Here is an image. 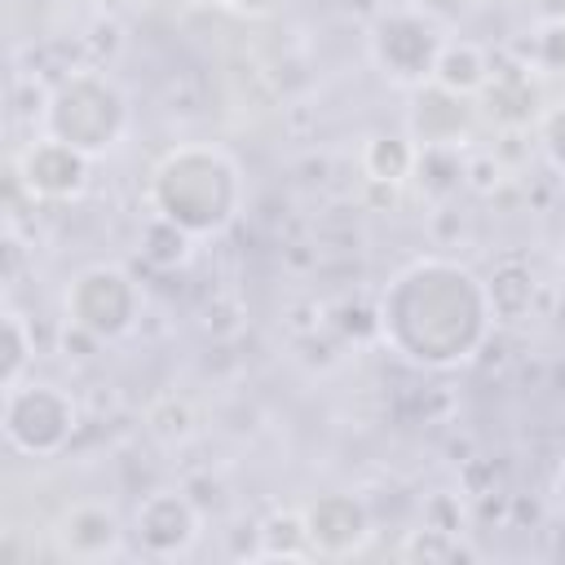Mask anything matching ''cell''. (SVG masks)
Returning <instances> with one entry per match:
<instances>
[{
	"label": "cell",
	"instance_id": "cell-24",
	"mask_svg": "<svg viewBox=\"0 0 565 565\" xmlns=\"http://www.w3.org/2000/svg\"><path fill=\"white\" fill-rule=\"evenodd\" d=\"M463 521H468L463 499L450 494V490H433L419 508V525H433V530H446V534H463Z\"/></svg>",
	"mask_w": 565,
	"mask_h": 565
},
{
	"label": "cell",
	"instance_id": "cell-10",
	"mask_svg": "<svg viewBox=\"0 0 565 565\" xmlns=\"http://www.w3.org/2000/svg\"><path fill=\"white\" fill-rule=\"evenodd\" d=\"M57 552L71 556V561H110L124 552V521L110 503H97V499H84V503H71L62 516H57Z\"/></svg>",
	"mask_w": 565,
	"mask_h": 565
},
{
	"label": "cell",
	"instance_id": "cell-16",
	"mask_svg": "<svg viewBox=\"0 0 565 565\" xmlns=\"http://www.w3.org/2000/svg\"><path fill=\"white\" fill-rule=\"evenodd\" d=\"M463 159H468L463 146H419L411 181H415L433 203H446V199L463 185Z\"/></svg>",
	"mask_w": 565,
	"mask_h": 565
},
{
	"label": "cell",
	"instance_id": "cell-27",
	"mask_svg": "<svg viewBox=\"0 0 565 565\" xmlns=\"http://www.w3.org/2000/svg\"><path fill=\"white\" fill-rule=\"evenodd\" d=\"M278 4H282V0H238L234 13H243V18H269Z\"/></svg>",
	"mask_w": 565,
	"mask_h": 565
},
{
	"label": "cell",
	"instance_id": "cell-21",
	"mask_svg": "<svg viewBox=\"0 0 565 565\" xmlns=\"http://www.w3.org/2000/svg\"><path fill=\"white\" fill-rule=\"evenodd\" d=\"M477 552L463 543V534H446L433 525H419L402 539V561H472Z\"/></svg>",
	"mask_w": 565,
	"mask_h": 565
},
{
	"label": "cell",
	"instance_id": "cell-1",
	"mask_svg": "<svg viewBox=\"0 0 565 565\" xmlns=\"http://www.w3.org/2000/svg\"><path fill=\"white\" fill-rule=\"evenodd\" d=\"M486 278L446 256H419L388 278L375 300V335L428 371L463 366L490 340Z\"/></svg>",
	"mask_w": 565,
	"mask_h": 565
},
{
	"label": "cell",
	"instance_id": "cell-19",
	"mask_svg": "<svg viewBox=\"0 0 565 565\" xmlns=\"http://www.w3.org/2000/svg\"><path fill=\"white\" fill-rule=\"evenodd\" d=\"M31 362H35V327L22 309L4 305V353H0V388L18 384L31 375Z\"/></svg>",
	"mask_w": 565,
	"mask_h": 565
},
{
	"label": "cell",
	"instance_id": "cell-3",
	"mask_svg": "<svg viewBox=\"0 0 565 565\" xmlns=\"http://www.w3.org/2000/svg\"><path fill=\"white\" fill-rule=\"evenodd\" d=\"M128 124H132L128 93L106 75V66H75L53 84L40 132H53L75 150H84L88 159H102L124 141Z\"/></svg>",
	"mask_w": 565,
	"mask_h": 565
},
{
	"label": "cell",
	"instance_id": "cell-5",
	"mask_svg": "<svg viewBox=\"0 0 565 565\" xmlns=\"http://www.w3.org/2000/svg\"><path fill=\"white\" fill-rule=\"evenodd\" d=\"M62 318L93 331L102 344L119 340L141 318V287L124 265H110V260L84 265L62 291Z\"/></svg>",
	"mask_w": 565,
	"mask_h": 565
},
{
	"label": "cell",
	"instance_id": "cell-15",
	"mask_svg": "<svg viewBox=\"0 0 565 565\" xmlns=\"http://www.w3.org/2000/svg\"><path fill=\"white\" fill-rule=\"evenodd\" d=\"M415 154L419 146L411 141V132H375L362 146V177L380 185H402L415 172Z\"/></svg>",
	"mask_w": 565,
	"mask_h": 565
},
{
	"label": "cell",
	"instance_id": "cell-28",
	"mask_svg": "<svg viewBox=\"0 0 565 565\" xmlns=\"http://www.w3.org/2000/svg\"><path fill=\"white\" fill-rule=\"evenodd\" d=\"M552 503H556V512H561V521H565V463L556 468V481H552Z\"/></svg>",
	"mask_w": 565,
	"mask_h": 565
},
{
	"label": "cell",
	"instance_id": "cell-13",
	"mask_svg": "<svg viewBox=\"0 0 565 565\" xmlns=\"http://www.w3.org/2000/svg\"><path fill=\"white\" fill-rule=\"evenodd\" d=\"M534 296H539V282H534L530 265H521V260H499L490 269V278H486V300H490L494 322H508L512 327V322L530 318Z\"/></svg>",
	"mask_w": 565,
	"mask_h": 565
},
{
	"label": "cell",
	"instance_id": "cell-30",
	"mask_svg": "<svg viewBox=\"0 0 565 565\" xmlns=\"http://www.w3.org/2000/svg\"><path fill=\"white\" fill-rule=\"evenodd\" d=\"M556 265H561V282H565V243H561V256H556Z\"/></svg>",
	"mask_w": 565,
	"mask_h": 565
},
{
	"label": "cell",
	"instance_id": "cell-12",
	"mask_svg": "<svg viewBox=\"0 0 565 565\" xmlns=\"http://www.w3.org/2000/svg\"><path fill=\"white\" fill-rule=\"evenodd\" d=\"M490 75L494 71H490V57H486L481 44H472V40H446L441 53H437V66H433V79L428 84H437V88L472 102L490 84Z\"/></svg>",
	"mask_w": 565,
	"mask_h": 565
},
{
	"label": "cell",
	"instance_id": "cell-29",
	"mask_svg": "<svg viewBox=\"0 0 565 565\" xmlns=\"http://www.w3.org/2000/svg\"><path fill=\"white\" fill-rule=\"evenodd\" d=\"M190 4H199V9H234L238 0H190Z\"/></svg>",
	"mask_w": 565,
	"mask_h": 565
},
{
	"label": "cell",
	"instance_id": "cell-7",
	"mask_svg": "<svg viewBox=\"0 0 565 565\" xmlns=\"http://www.w3.org/2000/svg\"><path fill=\"white\" fill-rule=\"evenodd\" d=\"M203 534V508L185 486H159L137 499L128 539L137 543L141 556L150 561H181L194 552Z\"/></svg>",
	"mask_w": 565,
	"mask_h": 565
},
{
	"label": "cell",
	"instance_id": "cell-17",
	"mask_svg": "<svg viewBox=\"0 0 565 565\" xmlns=\"http://www.w3.org/2000/svg\"><path fill=\"white\" fill-rule=\"evenodd\" d=\"M141 256H146V265H154V269H181V265H190V256H194V234L154 212V216L146 221V230H141Z\"/></svg>",
	"mask_w": 565,
	"mask_h": 565
},
{
	"label": "cell",
	"instance_id": "cell-22",
	"mask_svg": "<svg viewBox=\"0 0 565 565\" xmlns=\"http://www.w3.org/2000/svg\"><path fill=\"white\" fill-rule=\"evenodd\" d=\"M530 62L543 75H565V18L539 22V31L530 35Z\"/></svg>",
	"mask_w": 565,
	"mask_h": 565
},
{
	"label": "cell",
	"instance_id": "cell-26",
	"mask_svg": "<svg viewBox=\"0 0 565 565\" xmlns=\"http://www.w3.org/2000/svg\"><path fill=\"white\" fill-rule=\"evenodd\" d=\"M57 349H62L66 358H93V353L102 349V340H97L93 331H84V327H75V322H66V318H62V331H57Z\"/></svg>",
	"mask_w": 565,
	"mask_h": 565
},
{
	"label": "cell",
	"instance_id": "cell-8",
	"mask_svg": "<svg viewBox=\"0 0 565 565\" xmlns=\"http://www.w3.org/2000/svg\"><path fill=\"white\" fill-rule=\"evenodd\" d=\"M13 177L22 181L31 203H71L88 190L93 159L84 150H75L71 141L53 137V132H35L22 146V154L13 163Z\"/></svg>",
	"mask_w": 565,
	"mask_h": 565
},
{
	"label": "cell",
	"instance_id": "cell-2",
	"mask_svg": "<svg viewBox=\"0 0 565 565\" xmlns=\"http://www.w3.org/2000/svg\"><path fill=\"white\" fill-rule=\"evenodd\" d=\"M150 207L194 238L221 234L243 207V172L221 146H172L150 172Z\"/></svg>",
	"mask_w": 565,
	"mask_h": 565
},
{
	"label": "cell",
	"instance_id": "cell-4",
	"mask_svg": "<svg viewBox=\"0 0 565 565\" xmlns=\"http://www.w3.org/2000/svg\"><path fill=\"white\" fill-rule=\"evenodd\" d=\"M0 428H4L9 450L26 459H53L71 446L79 428V406L62 384L26 375L0 388Z\"/></svg>",
	"mask_w": 565,
	"mask_h": 565
},
{
	"label": "cell",
	"instance_id": "cell-18",
	"mask_svg": "<svg viewBox=\"0 0 565 565\" xmlns=\"http://www.w3.org/2000/svg\"><path fill=\"white\" fill-rule=\"evenodd\" d=\"M481 97L490 102V115L508 128H521L534 110V93H530V75L525 71H494L490 84L481 88Z\"/></svg>",
	"mask_w": 565,
	"mask_h": 565
},
{
	"label": "cell",
	"instance_id": "cell-23",
	"mask_svg": "<svg viewBox=\"0 0 565 565\" xmlns=\"http://www.w3.org/2000/svg\"><path fill=\"white\" fill-rule=\"evenodd\" d=\"M539 150H543V159H547V168L556 172V177H565V102H556V106H547L543 115H539Z\"/></svg>",
	"mask_w": 565,
	"mask_h": 565
},
{
	"label": "cell",
	"instance_id": "cell-25",
	"mask_svg": "<svg viewBox=\"0 0 565 565\" xmlns=\"http://www.w3.org/2000/svg\"><path fill=\"white\" fill-rule=\"evenodd\" d=\"M463 185L477 194H494L503 185V159L499 154H468L463 159Z\"/></svg>",
	"mask_w": 565,
	"mask_h": 565
},
{
	"label": "cell",
	"instance_id": "cell-6",
	"mask_svg": "<svg viewBox=\"0 0 565 565\" xmlns=\"http://www.w3.org/2000/svg\"><path fill=\"white\" fill-rule=\"evenodd\" d=\"M441 44H446V31L419 9H388L371 22V35H366L375 71L397 88L428 84Z\"/></svg>",
	"mask_w": 565,
	"mask_h": 565
},
{
	"label": "cell",
	"instance_id": "cell-11",
	"mask_svg": "<svg viewBox=\"0 0 565 565\" xmlns=\"http://www.w3.org/2000/svg\"><path fill=\"white\" fill-rule=\"evenodd\" d=\"M468 132H472L468 97H455L437 84L415 88V106H411V141L415 146H468Z\"/></svg>",
	"mask_w": 565,
	"mask_h": 565
},
{
	"label": "cell",
	"instance_id": "cell-9",
	"mask_svg": "<svg viewBox=\"0 0 565 565\" xmlns=\"http://www.w3.org/2000/svg\"><path fill=\"white\" fill-rule=\"evenodd\" d=\"M300 512H305V530H309L313 556L340 561V556L362 552L366 539H371V508H366L358 494H349V490L318 494V499H309Z\"/></svg>",
	"mask_w": 565,
	"mask_h": 565
},
{
	"label": "cell",
	"instance_id": "cell-31",
	"mask_svg": "<svg viewBox=\"0 0 565 565\" xmlns=\"http://www.w3.org/2000/svg\"><path fill=\"white\" fill-rule=\"evenodd\" d=\"M79 4H84V0H79Z\"/></svg>",
	"mask_w": 565,
	"mask_h": 565
},
{
	"label": "cell",
	"instance_id": "cell-14",
	"mask_svg": "<svg viewBox=\"0 0 565 565\" xmlns=\"http://www.w3.org/2000/svg\"><path fill=\"white\" fill-rule=\"evenodd\" d=\"M252 561H313L305 512L300 508H278L256 525V552Z\"/></svg>",
	"mask_w": 565,
	"mask_h": 565
},
{
	"label": "cell",
	"instance_id": "cell-20",
	"mask_svg": "<svg viewBox=\"0 0 565 565\" xmlns=\"http://www.w3.org/2000/svg\"><path fill=\"white\" fill-rule=\"evenodd\" d=\"M194 428H199V424H194V411H190V402L177 397V393H163V397H154V402L146 406V433L159 437L163 446L190 441Z\"/></svg>",
	"mask_w": 565,
	"mask_h": 565
}]
</instances>
